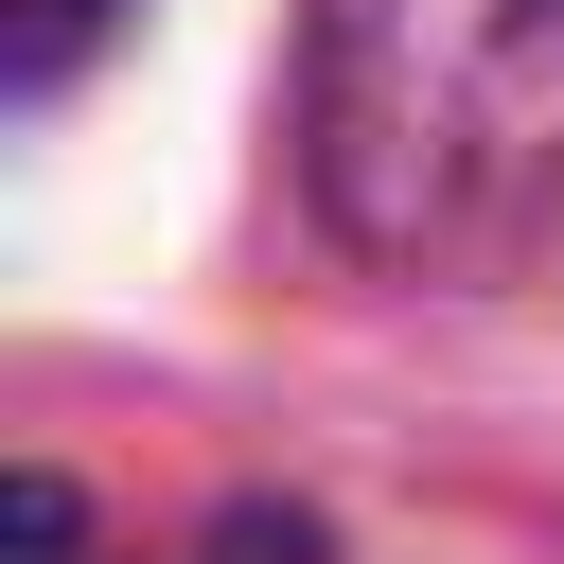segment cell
Returning <instances> with one entry per match:
<instances>
[{"label":"cell","mask_w":564,"mask_h":564,"mask_svg":"<svg viewBox=\"0 0 564 564\" xmlns=\"http://www.w3.org/2000/svg\"><path fill=\"white\" fill-rule=\"evenodd\" d=\"M300 212L370 282L564 264V0H300Z\"/></svg>","instance_id":"6da1fadb"},{"label":"cell","mask_w":564,"mask_h":564,"mask_svg":"<svg viewBox=\"0 0 564 564\" xmlns=\"http://www.w3.org/2000/svg\"><path fill=\"white\" fill-rule=\"evenodd\" d=\"M18 564H106V511H88V476H18Z\"/></svg>","instance_id":"3957f363"},{"label":"cell","mask_w":564,"mask_h":564,"mask_svg":"<svg viewBox=\"0 0 564 564\" xmlns=\"http://www.w3.org/2000/svg\"><path fill=\"white\" fill-rule=\"evenodd\" d=\"M106 35H123V0H18V35H0V88H18V106H53V88L106 53Z\"/></svg>","instance_id":"7a4b0ae2"},{"label":"cell","mask_w":564,"mask_h":564,"mask_svg":"<svg viewBox=\"0 0 564 564\" xmlns=\"http://www.w3.org/2000/svg\"><path fill=\"white\" fill-rule=\"evenodd\" d=\"M212 564H335L317 511H212Z\"/></svg>","instance_id":"277c9868"}]
</instances>
